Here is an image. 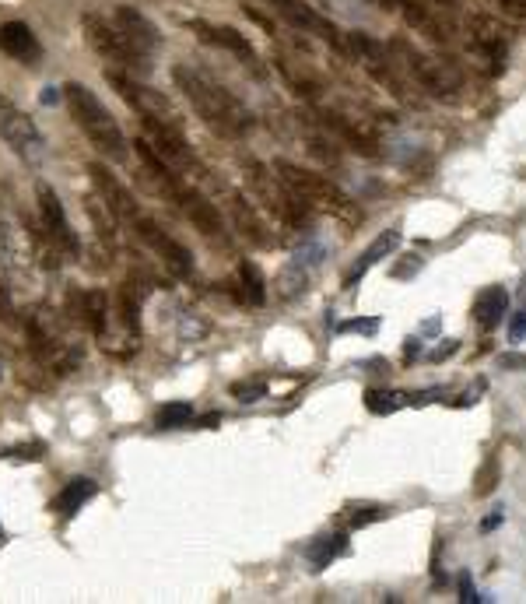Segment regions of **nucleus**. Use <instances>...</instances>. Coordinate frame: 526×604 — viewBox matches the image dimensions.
<instances>
[{"instance_id": "nucleus-1", "label": "nucleus", "mask_w": 526, "mask_h": 604, "mask_svg": "<svg viewBox=\"0 0 526 604\" xmlns=\"http://www.w3.org/2000/svg\"><path fill=\"white\" fill-rule=\"evenodd\" d=\"M172 81H176V92H183V99L193 106V113L204 120V127L214 130L218 137H246L256 127L253 109L232 88L221 85L214 74H207L204 67L176 64Z\"/></svg>"}, {"instance_id": "nucleus-2", "label": "nucleus", "mask_w": 526, "mask_h": 604, "mask_svg": "<svg viewBox=\"0 0 526 604\" xmlns=\"http://www.w3.org/2000/svg\"><path fill=\"white\" fill-rule=\"evenodd\" d=\"M64 99H67V109H71L74 123L81 127V134L92 141V148L99 155L113 162H123L130 155V141L123 134V127L116 123V116L106 109V102L92 92L88 85L81 81H67L64 85Z\"/></svg>"}, {"instance_id": "nucleus-3", "label": "nucleus", "mask_w": 526, "mask_h": 604, "mask_svg": "<svg viewBox=\"0 0 526 604\" xmlns=\"http://www.w3.org/2000/svg\"><path fill=\"white\" fill-rule=\"evenodd\" d=\"M274 173H278L281 180L295 190V197H299L309 211H323V215L341 218V222H358V218H362L358 204L351 201V197L344 194L334 180H327V176L313 173V169L295 166V162H288V159L274 162Z\"/></svg>"}, {"instance_id": "nucleus-4", "label": "nucleus", "mask_w": 526, "mask_h": 604, "mask_svg": "<svg viewBox=\"0 0 526 604\" xmlns=\"http://www.w3.org/2000/svg\"><path fill=\"white\" fill-rule=\"evenodd\" d=\"M246 183L249 194H253L256 204H267L274 218H281L285 225H295V229H306L313 211L295 197V190L274 173V166H263V162H246Z\"/></svg>"}, {"instance_id": "nucleus-5", "label": "nucleus", "mask_w": 526, "mask_h": 604, "mask_svg": "<svg viewBox=\"0 0 526 604\" xmlns=\"http://www.w3.org/2000/svg\"><path fill=\"white\" fill-rule=\"evenodd\" d=\"M390 50H397L400 57H404L407 71L418 78V85L425 88L432 99H449V95H456L463 88V74L453 60L421 53V50H414L411 43H393Z\"/></svg>"}, {"instance_id": "nucleus-6", "label": "nucleus", "mask_w": 526, "mask_h": 604, "mask_svg": "<svg viewBox=\"0 0 526 604\" xmlns=\"http://www.w3.org/2000/svg\"><path fill=\"white\" fill-rule=\"evenodd\" d=\"M0 141L15 151L18 159L25 162H43L46 159V134L39 130V123L18 106L15 99L0 92Z\"/></svg>"}, {"instance_id": "nucleus-7", "label": "nucleus", "mask_w": 526, "mask_h": 604, "mask_svg": "<svg viewBox=\"0 0 526 604\" xmlns=\"http://www.w3.org/2000/svg\"><path fill=\"white\" fill-rule=\"evenodd\" d=\"M81 29H85V39L92 43V50L99 57H106L109 64H116V71H148V60L120 36V29L113 25V18H102L95 11L81 15Z\"/></svg>"}, {"instance_id": "nucleus-8", "label": "nucleus", "mask_w": 526, "mask_h": 604, "mask_svg": "<svg viewBox=\"0 0 526 604\" xmlns=\"http://www.w3.org/2000/svg\"><path fill=\"white\" fill-rule=\"evenodd\" d=\"M106 81L113 85V92L134 109L137 120H162V123H172V127H183V116L176 113V106L151 85H141V81H134L127 71H113V67L106 71Z\"/></svg>"}, {"instance_id": "nucleus-9", "label": "nucleus", "mask_w": 526, "mask_h": 604, "mask_svg": "<svg viewBox=\"0 0 526 604\" xmlns=\"http://www.w3.org/2000/svg\"><path fill=\"white\" fill-rule=\"evenodd\" d=\"M165 201H169L172 208H176L179 215H183L186 222L200 232V236L225 239V215L218 211V204H211V197H204L197 187H193V183H186L183 176L172 183V190H169V197H165Z\"/></svg>"}, {"instance_id": "nucleus-10", "label": "nucleus", "mask_w": 526, "mask_h": 604, "mask_svg": "<svg viewBox=\"0 0 526 604\" xmlns=\"http://www.w3.org/2000/svg\"><path fill=\"white\" fill-rule=\"evenodd\" d=\"M130 229L137 232V239H141V243L148 246V250L155 253V257L162 260V264L169 267L176 278H190V274H193V253L186 250L179 239H172L169 232H165L162 225L155 222V218L141 215L134 225H130Z\"/></svg>"}, {"instance_id": "nucleus-11", "label": "nucleus", "mask_w": 526, "mask_h": 604, "mask_svg": "<svg viewBox=\"0 0 526 604\" xmlns=\"http://www.w3.org/2000/svg\"><path fill=\"white\" fill-rule=\"evenodd\" d=\"M36 201H39V222H43V232L57 243V250L64 253V257H81V236L74 232L57 190H53L50 183H36Z\"/></svg>"}, {"instance_id": "nucleus-12", "label": "nucleus", "mask_w": 526, "mask_h": 604, "mask_svg": "<svg viewBox=\"0 0 526 604\" xmlns=\"http://www.w3.org/2000/svg\"><path fill=\"white\" fill-rule=\"evenodd\" d=\"M32 260H36V253H32L29 232H22L15 225V218L0 211V271L8 274L11 281H18V285H25L36 274Z\"/></svg>"}, {"instance_id": "nucleus-13", "label": "nucleus", "mask_w": 526, "mask_h": 604, "mask_svg": "<svg viewBox=\"0 0 526 604\" xmlns=\"http://www.w3.org/2000/svg\"><path fill=\"white\" fill-rule=\"evenodd\" d=\"M186 29H190L197 39H204L207 46H218V50L232 53V57L239 60V64H246L249 71H256V74L263 71L253 43H249L242 32H235L232 25H214V22H207V18H186Z\"/></svg>"}, {"instance_id": "nucleus-14", "label": "nucleus", "mask_w": 526, "mask_h": 604, "mask_svg": "<svg viewBox=\"0 0 526 604\" xmlns=\"http://www.w3.org/2000/svg\"><path fill=\"white\" fill-rule=\"evenodd\" d=\"M267 4H271V8L278 11V18H285L292 29L309 32V36H320V39H327L330 46H341V50H348L341 29H337L330 18H323L320 11L309 4V0H267Z\"/></svg>"}, {"instance_id": "nucleus-15", "label": "nucleus", "mask_w": 526, "mask_h": 604, "mask_svg": "<svg viewBox=\"0 0 526 604\" xmlns=\"http://www.w3.org/2000/svg\"><path fill=\"white\" fill-rule=\"evenodd\" d=\"M88 176H92L95 194H99L102 201L113 208V215L120 218L123 225H134L137 218L144 215L141 204H137V197L123 187L120 176H113V169H109V166H102V162H88Z\"/></svg>"}, {"instance_id": "nucleus-16", "label": "nucleus", "mask_w": 526, "mask_h": 604, "mask_svg": "<svg viewBox=\"0 0 526 604\" xmlns=\"http://www.w3.org/2000/svg\"><path fill=\"white\" fill-rule=\"evenodd\" d=\"M467 36H470V53L488 64V74L502 71L505 53H509V39H505L502 25H498L495 18L474 15V18H467Z\"/></svg>"}, {"instance_id": "nucleus-17", "label": "nucleus", "mask_w": 526, "mask_h": 604, "mask_svg": "<svg viewBox=\"0 0 526 604\" xmlns=\"http://www.w3.org/2000/svg\"><path fill=\"white\" fill-rule=\"evenodd\" d=\"M113 25L120 29V36L127 39V43L134 46L144 60H148V64L155 60V53L162 50V32H158V25L151 22L141 8H130V4L116 8L113 11Z\"/></svg>"}, {"instance_id": "nucleus-18", "label": "nucleus", "mask_w": 526, "mask_h": 604, "mask_svg": "<svg viewBox=\"0 0 526 604\" xmlns=\"http://www.w3.org/2000/svg\"><path fill=\"white\" fill-rule=\"evenodd\" d=\"M316 123H320L334 141H341L344 148L358 151V155H365V159H379V141L362 127V123L348 120V116L334 113V109H320V113H316Z\"/></svg>"}, {"instance_id": "nucleus-19", "label": "nucleus", "mask_w": 526, "mask_h": 604, "mask_svg": "<svg viewBox=\"0 0 526 604\" xmlns=\"http://www.w3.org/2000/svg\"><path fill=\"white\" fill-rule=\"evenodd\" d=\"M71 313L95 338H106V327L113 320V299L102 288H78V292H71Z\"/></svg>"}, {"instance_id": "nucleus-20", "label": "nucleus", "mask_w": 526, "mask_h": 604, "mask_svg": "<svg viewBox=\"0 0 526 604\" xmlns=\"http://www.w3.org/2000/svg\"><path fill=\"white\" fill-rule=\"evenodd\" d=\"M228 218H232V229L239 232L246 243H253L256 250H267V246L274 243L271 232H267V222L260 218V211H256V204H249L246 194H235V190H228Z\"/></svg>"}, {"instance_id": "nucleus-21", "label": "nucleus", "mask_w": 526, "mask_h": 604, "mask_svg": "<svg viewBox=\"0 0 526 604\" xmlns=\"http://www.w3.org/2000/svg\"><path fill=\"white\" fill-rule=\"evenodd\" d=\"M0 53H8L25 67H36L43 60V43L25 22H4L0 25Z\"/></svg>"}, {"instance_id": "nucleus-22", "label": "nucleus", "mask_w": 526, "mask_h": 604, "mask_svg": "<svg viewBox=\"0 0 526 604\" xmlns=\"http://www.w3.org/2000/svg\"><path fill=\"white\" fill-rule=\"evenodd\" d=\"M386 4H390V11H397V15L404 18V22L411 25L414 32L428 36L432 43H446V29H442V25L435 22V18L428 15L425 8H421L418 0H386Z\"/></svg>"}, {"instance_id": "nucleus-23", "label": "nucleus", "mask_w": 526, "mask_h": 604, "mask_svg": "<svg viewBox=\"0 0 526 604\" xmlns=\"http://www.w3.org/2000/svg\"><path fill=\"white\" fill-rule=\"evenodd\" d=\"M505 313H509V292H505V288L491 285L474 299V320L484 327V331H495V327L505 320Z\"/></svg>"}, {"instance_id": "nucleus-24", "label": "nucleus", "mask_w": 526, "mask_h": 604, "mask_svg": "<svg viewBox=\"0 0 526 604\" xmlns=\"http://www.w3.org/2000/svg\"><path fill=\"white\" fill-rule=\"evenodd\" d=\"M400 243V229H386V232H379L376 239H372V246L369 250L362 253V257L355 260V267H351L348 274H344V288H355L358 285V278H362L365 271H369L376 260H383L386 253H393V246Z\"/></svg>"}, {"instance_id": "nucleus-25", "label": "nucleus", "mask_w": 526, "mask_h": 604, "mask_svg": "<svg viewBox=\"0 0 526 604\" xmlns=\"http://www.w3.org/2000/svg\"><path fill=\"white\" fill-rule=\"evenodd\" d=\"M95 496H99V485H95L92 478H71V482L60 489V496L53 499V510H57L60 517H74V513L85 503H92Z\"/></svg>"}, {"instance_id": "nucleus-26", "label": "nucleus", "mask_w": 526, "mask_h": 604, "mask_svg": "<svg viewBox=\"0 0 526 604\" xmlns=\"http://www.w3.org/2000/svg\"><path fill=\"white\" fill-rule=\"evenodd\" d=\"M85 211H88V218H92V225H95V232H99L102 243L116 246V229H120V218L113 215V208H109L99 194H88L85 197Z\"/></svg>"}, {"instance_id": "nucleus-27", "label": "nucleus", "mask_w": 526, "mask_h": 604, "mask_svg": "<svg viewBox=\"0 0 526 604\" xmlns=\"http://www.w3.org/2000/svg\"><path fill=\"white\" fill-rule=\"evenodd\" d=\"M239 285H242V299L253 302V306H263L267 285H263V271L253 264V260H242L239 264Z\"/></svg>"}, {"instance_id": "nucleus-28", "label": "nucleus", "mask_w": 526, "mask_h": 604, "mask_svg": "<svg viewBox=\"0 0 526 604\" xmlns=\"http://www.w3.org/2000/svg\"><path fill=\"white\" fill-rule=\"evenodd\" d=\"M344 552H348V538H344V534H334V538L316 541V545L309 548V559H313L316 569H323L330 559H337V555H344Z\"/></svg>"}, {"instance_id": "nucleus-29", "label": "nucleus", "mask_w": 526, "mask_h": 604, "mask_svg": "<svg viewBox=\"0 0 526 604\" xmlns=\"http://www.w3.org/2000/svg\"><path fill=\"white\" fill-rule=\"evenodd\" d=\"M390 517L386 506H348L344 510V524L348 527H365V524H376V520Z\"/></svg>"}, {"instance_id": "nucleus-30", "label": "nucleus", "mask_w": 526, "mask_h": 604, "mask_svg": "<svg viewBox=\"0 0 526 604\" xmlns=\"http://www.w3.org/2000/svg\"><path fill=\"white\" fill-rule=\"evenodd\" d=\"M193 422V408L190 404H165L162 411H158L155 425L158 429H179V425Z\"/></svg>"}, {"instance_id": "nucleus-31", "label": "nucleus", "mask_w": 526, "mask_h": 604, "mask_svg": "<svg viewBox=\"0 0 526 604\" xmlns=\"http://www.w3.org/2000/svg\"><path fill=\"white\" fill-rule=\"evenodd\" d=\"M400 404H404V394H397V390H369V394H365V408L376 411V415L397 411Z\"/></svg>"}, {"instance_id": "nucleus-32", "label": "nucleus", "mask_w": 526, "mask_h": 604, "mask_svg": "<svg viewBox=\"0 0 526 604\" xmlns=\"http://www.w3.org/2000/svg\"><path fill=\"white\" fill-rule=\"evenodd\" d=\"M495 485H498V457H488V461H484V468L477 471V478H474V496L477 499L491 496V492H495Z\"/></svg>"}, {"instance_id": "nucleus-33", "label": "nucleus", "mask_w": 526, "mask_h": 604, "mask_svg": "<svg viewBox=\"0 0 526 604\" xmlns=\"http://www.w3.org/2000/svg\"><path fill=\"white\" fill-rule=\"evenodd\" d=\"M232 397L235 401H260V397H267V383L256 380V383H235L232 387Z\"/></svg>"}, {"instance_id": "nucleus-34", "label": "nucleus", "mask_w": 526, "mask_h": 604, "mask_svg": "<svg viewBox=\"0 0 526 604\" xmlns=\"http://www.w3.org/2000/svg\"><path fill=\"white\" fill-rule=\"evenodd\" d=\"M341 334H376L379 331V320L376 317H369V320H348V324H341L337 327Z\"/></svg>"}, {"instance_id": "nucleus-35", "label": "nucleus", "mask_w": 526, "mask_h": 604, "mask_svg": "<svg viewBox=\"0 0 526 604\" xmlns=\"http://www.w3.org/2000/svg\"><path fill=\"white\" fill-rule=\"evenodd\" d=\"M491 4H498L512 18H526V0H491Z\"/></svg>"}, {"instance_id": "nucleus-36", "label": "nucleus", "mask_w": 526, "mask_h": 604, "mask_svg": "<svg viewBox=\"0 0 526 604\" xmlns=\"http://www.w3.org/2000/svg\"><path fill=\"white\" fill-rule=\"evenodd\" d=\"M456 348H460V341H442V348H435L428 359L432 362H442V359H449V355H456Z\"/></svg>"}, {"instance_id": "nucleus-37", "label": "nucleus", "mask_w": 526, "mask_h": 604, "mask_svg": "<svg viewBox=\"0 0 526 604\" xmlns=\"http://www.w3.org/2000/svg\"><path fill=\"white\" fill-rule=\"evenodd\" d=\"M460 601H467V604H470V601H484L481 594H474V587H470V576H467V573L460 576Z\"/></svg>"}, {"instance_id": "nucleus-38", "label": "nucleus", "mask_w": 526, "mask_h": 604, "mask_svg": "<svg viewBox=\"0 0 526 604\" xmlns=\"http://www.w3.org/2000/svg\"><path fill=\"white\" fill-rule=\"evenodd\" d=\"M523 334H526V313H516V317H512V324H509V338L519 341Z\"/></svg>"}, {"instance_id": "nucleus-39", "label": "nucleus", "mask_w": 526, "mask_h": 604, "mask_svg": "<svg viewBox=\"0 0 526 604\" xmlns=\"http://www.w3.org/2000/svg\"><path fill=\"white\" fill-rule=\"evenodd\" d=\"M498 362H502L505 369H523V366H526L523 355H502V359H498Z\"/></svg>"}, {"instance_id": "nucleus-40", "label": "nucleus", "mask_w": 526, "mask_h": 604, "mask_svg": "<svg viewBox=\"0 0 526 604\" xmlns=\"http://www.w3.org/2000/svg\"><path fill=\"white\" fill-rule=\"evenodd\" d=\"M502 520H505V510H495V513H491V517H488V520H484V524H481V527H484V531H495V527H498V524H502Z\"/></svg>"}, {"instance_id": "nucleus-41", "label": "nucleus", "mask_w": 526, "mask_h": 604, "mask_svg": "<svg viewBox=\"0 0 526 604\" xmlns=\"http://www.w3.org/2000/svg\"><path fill=\"white\" fill-rule=\"evenodd\" d=\"M435 331H439V317H432L425 327H421V334H435Z\"/></svg>"}, {"instance_id": "nucleus-42", "label": "nucleus", "mask_w": 526, "mask_h": 604, "mask_svg": "<svg viewBox=\"0 0 526 604\" xmlns=\"http://www.w3.org/2000/svg\"><path fill=\"white\" fill-rule=\"evenodd\" d=\"M414 355H418V341H407V359H414Z\"/></svg>"}, {"instance_id": "nucleus-43", "label": "nucleus", "mask_w": 526, "mask_h": 604, "mask_svg": "<svg viewBox=\"0 0 526 604\" xmlns=\"http://www.w3.org/2000/svg\"><path fill=\"white\" fill-rule=\"evenodd\" d=\"M432 4H439V8H453L456 0H432Z\"/></svg>"}, {"instance_id": "nucleus-44", "label": "nucleus", "mask_w": 526, "mask_h": 604, "mask_svg": "<svg viewBox=\"0 0 526 604\" xmlns=\"http://www.w3.org/2000/svg\"><path fill=\"white\" fill-rule=\"evenodd\" d=\"M0 541H4V531H0Z\"/></svg>"}]
</instances>
